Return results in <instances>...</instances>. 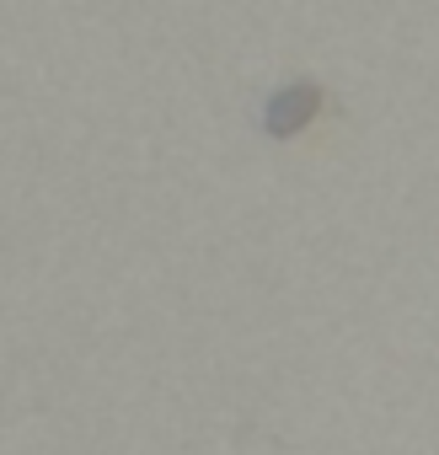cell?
Masks as SVG:
<instances>
[{
  "instance_id": "1",
  "label": "cell",
  "mask_w": 439,
  "mask_h": 455,
  "mask_svg": "<svg viewBox=\"0 0 439 455\" xmlns=\"http://www.w3.org/2000/svg\"><path fill=\"white\" fill-rule=\"evenodd\" d=\"M316 102H322V86H316V81H284V86L268 97L263 124H268L274 134H295V129L316 113Z\"/></svg>"
}]
</instances>
